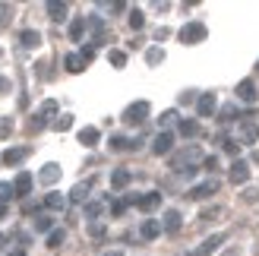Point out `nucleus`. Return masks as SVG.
<instances>
[{"label":"nucleus","instance_id":"f257e3e1","mask_svg":"<svg viewBox=\"0 0 259 256\" xmlns=\"http://www.w3.org/2000/svg\"><path fill=\"white\" fill-rule=\"evenodd\" d=\"M196 161H205L202 152H199V146H187L180 155L171 158V168H174L177 174H193V171H196Z\"/></svg>","mask_w":259,"mask_h":256},{"label":"nucleus","instance_id":"f03ea898","mask_svg":"<svg viewBox=\"0 0 259 256\" xmlns=\"http://www.w3.org/2000/svg\"><path fill=\"white\" fill-rule=\"evenodd\" d=\"M149 101H133V105H126V111L120 114V120L130 123V126H139V123H146L149 120Z\"/></svg>","mask_w":259,"mask_h":256},{"label":"nucleus","instance_id":"7ed1b4c3","mask_svg":"<svg viewBox=\"0 0 259 256\" xmlns=\"http://www.w3.org/2000/svg\"><path fill=\"white\" fill-rule=\"evenodd\" d=\"M177 35H180V41H184V45H199V41H205V35H209V32H205L202 22H187Z\"/></svg>","mask_w":259,"mask_h":256},{"label":"nucleus","instance_id":"20e7f679","mask_svg":"<svg viewBox=\"0 0 259 256\" xmlns=\"http://www.w3.org/2000/svg\"><path fill=\"white\" fill-rule=\"evenodd\" d=\"M171 149H174V133L171 130H161L158 136L152 139V152H155V155H167Z\"/></svg>","mask_w":259,"mask_h":256},{"label":"nucleus","instance_id":"39448f33","mask_svg":"<svg viewBox=\"0 0 259 256\" xmlns=\"http://www.w3.org/2000/svg\"><path fill=\"white\" fill-rule=\"evenodd\" d=\"M228 181L237 184V187H243V184L250 181V164L247 161H234V164H231V171H228Z\"/></svg>","mask_w":259,"mask_h":256},{"label":"nucleus","instance_id":"423d86ee","mask_svg":"<svg viewBox=\"0 0 259 256\" xmlns=\"http://www.w3.org/2000/svg\"><path fill=\"white\" fill-rule=\"evenodd\" d=\"M222 244H225V234H212V237H205V240H202V244H199L196 250H193L190 256H212V253H215L218 247H222Z\"/></svg>","mask_w":259,"mask_h":256},{"label":"nucleus","instance_id":"0eeeda50","mask_svg":"<svg viewBox=\"0 0 259 256\" xmlns=\"http://www.w3.org/2000/svg\"><path fill=\"white\" fill-rule=\"evenodd\" d=\"M60 164H54V161H51V164H45V168L41 171H38V184H45V187H54L57 181H60Z\"/></svg>","mask_w":259,"mask_h":256},{"label":"nucleus","instance_id":"6e6552de","mask_svg":"<svg viewBox=\"0 0 259 256\" xmlns=\"http://www.w3.org/2000/svg\"><path fill=\"white\" fill-rule=\"evenodd\" d=\"M212 193H218V181H202V184L193 187L187 196H190V199H209Z\"/></svg>","mask_w":259,"mask_h":256},{"label":"nucleus","instance_id":"1a4fd4ad","mask_svg":"<svg viewBox=\"0 0 259 256\" xmlns=\"http://www.w3.org/2000/svg\"><path fill=\"white\" fill-rule=\"evenodd\" d=\"M215 105H218L215 95H212V92H202V95L196 98V111H199V117H212V114H215Z\"/></svg>","mask_w":259,"mask_h":256},{"label":"nucleus","instance_id":"9d476101","mask_svg":"<svg viewBox=\"0 0 259 256\" xmlns=\"http://www.w3.org/2000/svg\"><path fill=\"white\" fill-rule=\"evenodd\" d=\"M29 146H16V149H7L4 152V155H0V161H4V164H19V161H25V158H29Z\"/></svg>","mask_w":259,"mask_h":256},{"label":"nucleus","instance_id":"9b49d317","mask_svg":"<svg viewBox=\"0 0 259 256\" xmlns=\"http://www.w3.org/2000/svg\"><path fill=\"white\" fill-rule=\"evenodd\" d=\"M234 92H237V98H240V101L253 105V101H256V82H253V79H240Z\"/></svg>","mask_w":259,"mask_h":256},{"label":"nucleus","instance_id":"f8f14e48","mask_svg":"<svg viewBox=\"0 0 259 256\" xmlns=\"http://www.w3.org/2000/svg\"><path fill=\"white\" fill-rule=\"evenodd\" d=\"M161 231H164V228H161V222H155V219H146V222H142V228H139L142 240H155V237H158Z\"/></svg>","mask_w":259,"mask_h":256},{"label":"nucleus","instance_id":"ddd939ff","mask_svg":"<svg viewBox=\"0 0 259 256\" xmlns=\"http://www.w3.org/2000/svg\"><path fill=\"white\" fill-rule=\"evenodd\" d=\"M136 206H139L142 212H155V209L161 206V193L155 190V193H146V196H139V202H136Z\"/></svg>","mask_w":259,"mask_h":256},{"label":"nucleus","instance_id":"4468645a","mask_svg":"<svg viewBox=\"0 0 259 256\" xmlns=\"http://www.w3.org/2000/svg\"><path fill=\"white\" fill-rule=\"evenodd\" d=\"M13 190H16V196H29V190H32V174H29V171L16 174V181H13Z\"/></svg>","mask_w":259,"mask_h":256},{"label":"nucleus","instance_id":"2eb2a0df","mask_svg":"<svg viewBox=\"0 0 259 256\" xmlns=\"http://www.w3.org/2000/svg\"><path fill=\"white\" fill-rule=\"evenodd\" d=\"M85 29H89V22H85V16H76V19H70V41H82V35H85Z\"/></svg>","mask_w":259,"mask_h":256},{"label":"nucleus","instance_id":"dca6fc26","mask_svg":"<svg viewBox=\"0 0 259 256\" xmlns=\"http://www.w3.org/2000/svg\"><path fill=\"white\" fill-rule=\"evenodd\" d=\"M98 139H101V133H98V126H82V130H79V143H82L85 149H92V146H98Z\"/></svg>","mask_w":259,"mask_h":256},{"label":"nucleus","instance_id":"f3484780","mask_svg":"<svg viewBox=\"0 0 259 256\" xmlns=\"http://www.w3.org/2000/svg\"><path fill=\"white\" fill-rule=\"evenodd\" d=\"M48 16L54 22H63V19H67V4H63V0H51V4H48Z\"/></svg>","mask_w":259,"mask_h":256},{"label":"nucleus","instance_id":"a211bd4d","mask_svg":"<svg viewBox=\"0 0 259 256\" xmlns=\"http://www.w3.org/2000/svg\"><path fill=\"white\" fill-rule=\"evenodd\" d=\"M89 190H92V181L76 184V187L70 190V202H85V199H89Z\"/></svg>","mask_w":259,"mask_h":256},{"label":"nucleus","instance_id":"6ab92c4d","mask_svg":"<svg viewBox=\"0 0 259 256\" xmlns=\"http://www.w3.org/2000/svg\"><path fill=\"white\" fill-rule=\"evenodd\" d=\"M161 228L167 234H174V231H180V212L177 209H171V212H164V222H161Z\"/></svg>","mask_w":259,"mask_h":256},{"label":"nucleus","instance_id":"aec40b11","mask_svg":"<svg viewBox=\"0 0 259 256\" xmlns=\"http://www.w3.org/2000/svg\"><path fill=\"white\" fill-rule=\"evenodd\" d=\"M19 41H22V48H38L41 45V32L25 29V32H19Z\"/></svg>","mask_w":259,"mask_h":256},{"label":"nucleus","instance_id":"412c9836","mask_svg":"<svg viewBox=\"0 0 259 256\" xmlns=\"http://www.w3.org/2000/svg\"><path fill=\"white\" fill-rule=\"evenodd\" d=\"M63 67H67V73H82L85 70V60L79 54H67V57H63Z\"/></svg>","mask_w":259,"mask_h":256},{"label":"nucleus","instance_id":"4be33fe9","mask_svg":"<svg viewBox=\"0 0 259 256\" xmlns=\"http://www.w3.org/2000/svg\"><path fill=\"white\" fill-rule=\"evenodd\" d=\"M126 184H130V171H126V168H117V171L111 174V187H114V190H123Z\"/></svg>","mask_w":259,"mask_h":256},{"label":"nucleus","instance_id":"5701e85b","mask_svg":"<svg viewBox=\"0 0 259 256\" xmlns=\"http://www.w3.org/2000/svg\"><path fill=\"white\" fill-rule=\"evenodd\" d=\"M45 206H48V209H54V212H60V209H67V196H60V193H48V196H45Z\"/></svg>","mask_w":259,"mask_h":256},{"label":"nucleus","instance_id":"b1692460","mask_svg":"<svg viewBox=\"0 0 259 256\" xmlns=\"http://www.w3.org/2000/svg\"><path fill=\"white\" fill-rule=\"evenodd\" d=\"M240 136H243V143H247V146H253V143H256V136H259L256 123H253V120H247V123L240 126Z\"/></svg>","mask_w":259,"mask_h":256},{"label":"nucleus","instance_id":"393cba45","mask_svg":"<svg viewBox=\"0 0 259 256\" xmlns=\"http://www.w3.org/2000/svg\"><path fill=\"white\" fill-rule=\"evenodd\" d=\"M63 240H67V231H63V228H54V231L48 234V247H51V250H57Z\"/></svg>","mask_w":259,"mask_h":256},{"label":"nucleus","instance_id":"a878e982","mask_svg":"<svg viewBox=\"0 0 259 256\" xmlns=\"http://www.w3.org/2000/svg\"><path fill=\"white\" fill-rule=\"evenodd\" d=\"M180 136H190V139H193V136H199V123L184 117V120H180Z\"/></svg>","mask_w":259,"mask_h":256},{"label":"nucleus","instance_id":"bb28decb","mask_svg":"<svg viewBox=\"0 0 259 256\" xmlns=\"http://www.w3.org/2000/svg\"><path fill=\"white\" fill-rule=\"evenodd\" d=\"M142 25H146V16H142V10H130V29H142Z\"/></svg>","mask_w":259,"mask_h":256},{"label":"nucleus","instance_id":"cd10ccee","mask_svg":"<svg viewBox=\"0 0 259 256\" xmlns=\"http://www.w3.org/2000/svg\"><path fill=\"white\" fill-rule=\"evenodd\" d=\"M146 60L152 63V67H158V63L164 60V51H161V48H149V51H146Z\"/></svg>","mask_w":259,"mask_h":256},{"label":"nucleus","instance_id":"c85d7f7f","mask_svg":"<svg viewBox=\"0 0 259 256\" xmlns=\"http://www.w3.org/2000/svg\"><path fill=\"white\" fill-rule=\"evenodd\" d=\"M16 196V190H13V184H0V206H7V202Z\"/></svg>","mask_w":259,"mask_h":256},{"label":"nucleus","instance_id":"c756f323","mask_svg":"<svg viewBox=\"0 0 259 256\" xmlns=\"http://www.w3.org/2000/svg\"><path fill=\"white\" fill-rule=\"evenodd\" d=\"M108 60H111L117 70H120V67H126V54H123V51H117V48H114L111 54H108Z\"/></svg>","mask_w":259,"mask_h":256},{"label":"nucleus","instance_id":"7c9ffc66","mask_svg":"<svg viewBox=\"0 0 259 256\" xmlns=\"http://www.w3.org/2000/svg\"><path fill=\"white\" fill-rule=\"evenodd\" d=\"M130 143H133V139H126V136H117V133L111 136V149H114V152H120V149H130Z\"/></svg>","mask_w":259,"mask_h":256},{"label":"nucleus","instance_id":"2f4dec72","mask_svg":"<svg viewBox=\"0 0 259 256\" xmlns=\"http://www.w3.org/2000/svg\"><path fill=\"white\" fill-rule=\"evenodd\" d=\"M70 126H73V117H70V114H63V117L54 120V130H57V133H67Z\"/></svg>","mask_w":259,"mask_h":256},{"label":"nucleus","instance_id":"473e14b6","mask_svg":"<svg viewBox=\"0 0 259 256\" xmlns=\"http://www.w3.org/2000/svg\"><path fill=\"white\" fill-rule=\"evenodd\" d=\"M98 215H101V202H85V219L95 222Z\"/></svg>","mask_w":259,"mask_h":256},{"label":"nucleus","instance_id":"72a5a7b5","mask_svg":"<svg viewBox=\"0 0 259 256\" xmlns=\"http://www.w3.org/2000/svg\"><path fill=\"white\" fill-rule=\"evenodd\" d=\"M218 215H222V206H209V209H202L199 222H212V219H218Z\"/></svg>","mask_w":259,"mask_h":256},{"label":"nucleus","instance_id":"f704fd0d","mask_svg":"<svg viewBox=\"0 0 259 256\" xmlns=\"http://www.w3.org/2000/svg\"><path fill=\"white\" fill-rule=\"evenodd\" d=\"M158 123H161V130H167L171 123H177V111H164L161 117H158Z\"/></svg>","mask_w":259,"mask_h":256},{"label":"nucleus","instance_id":"c9c22d12","mask_svg":"<svg viewBox=\"0 0 259 256\" xmlns=\"http://www.w3.org/2000/svg\"><path fill=\"white\" fill-rule=\"evenodd\" d=\"M234 117H237V108H234V105H225V108H222V117H218V120H222V123H231Z\"/></svg>","mask_w":259,"mask_h":256},{"label":"nucleus","instance_id":"e433bc0d","mask_svg":"<svg viewBox=\"0 0 259 256\" xmlns=\"http://www.w3.org/2000/svg\"><path fill=\"white\" fill-rule=\"evenodd\" d=\"M130 202H139V199H136V196H130V199H120V202H114V206H111V212H114V215H123Z\"/></svg>","mask_w":259,"mask_h":256},{"label":"nucleus","instance_id":"4c0bfd02","mask_svg":"<svg viewBox=\"0 0 259 256\" xmlns=\"http://www.w3.org/2000/svg\"><path fill=\"white\" fill-rule=\"evenodd\" d=\"M13 133V117H0V139H7Z\"/></svg>","mask_w":259,"mask_h":256},{"label":"nucleus","instance_id":"58836bf2","mask_svg":"<svg viewBox=\"0 0 259 256\" xmlns=\"http://www.w3.org/2000/svg\"><path fill=\"white\" fill-rule=\"evenodd\" d=\"M240 199H243V202H256V199H259V190H256V187H247V190L240 193Z\"/></svg>","mask_w":259,"mask_h":256},{"label":"nucleus","instance_id":"ea45409f","mask_svg":"<svg viewBox=\"0 0 259 256\" xmlns=\"http://www.w3.org/2000/svg\"><path fill=\"white\" fill-rule=\"evenodd\" d=\"M35 228H38V231H48V234H51V219H48V215H38V219H35Z\"/></svg>","mask_w":259,"mask_h":256},{"label":"nucleus","instance_id":"a19ab883","mask_svg":"<svg viewBox=\"0 0 259 256\" xmlns=\"http://www.w3.org/2000/svg\"><path fill=\"white\" fill-rule=\"evenodd\" d=\"M79 57H82L85 63H92V60H95V45H85V48L79 51Z\"/></svg>","mask_w":259,"mask_h":256},{"label":"nucleus","instance_id":"79ce46f5","mask_svg":"<svg viewBox=\"0 0 259 256\" xmlns=\"http://www.w3.org/2000/svg\"><path fill=\"white\" fill-rule=\"evenodd\" d=\"M10 13H13L10 4H0V25H7V22H10Z\"/></svg>","mask_w":259,"mask_h":256},{"label":"nucleus","instance_id":"37998d69","mask_svg":"<svg viewBox=\"0 0 259 256\" xmlns=\"http://www.w3.org/2000/svg\"><path fill=\"white\" fill-rule=\"evenodd\" d=\"M218 143H225V152H228V155H237V143H231V139H218Z\"/></svg>","mask_w":259,"mask_h":256},{"label":"nucleus","instance_id":"c03bdc74","mask_svg":"<svg viewBox=\"0 0 259 256\" xmlns=\"http://www.w3.org/2000/svg\"><path fill=\"white\" fill-rule=\"evenodd\" d=\"M202 168H205V171H218V158H215V155H209V158L202 161Z\"/></svg>","mask_w":259,"mask_h":256},{"label":"nucleus","instance_id":"a18cd8bd","mask_svg":"<svg viewBox=\"0 0 259 256\" xmlns=\"http://www.w3.org/2000/svg\"><path fill=\"white\" fill-rule=\"evenodd\" d=\"M89 234H92V237H105V225H92V228H89Z\"/></svg>","mask_w":259,"mask_h":256},{"label":"nucleus","instance_id":"49530a36","mask_svg":"<svg viewBox=\"0 0 259 256\" xmlns=\"http://www.w3.org/2000/svg\"><path fill=\"white\" fill-rule=\"evenodd\" d=\"M167 35H171V32H167V29H164V25H161V29H158V32H155V41H164V38H167Z\"/></svg>","mask_w":259,"mask_h":256},{"label":"nucleus","instance_id":"de8ad7c7","mask_svg":"<svg viewBox=\"0 0 259 256\" xmlns=\"http://www.w3.org/2000/svg\"><path fill=\"white\" fill-rule=\"evenodd\" d=\"M7 256H25V250H22V247H19V250H10Z\"/></svg>","mask_w":259,"mask_h":256},{"label":"nucleus","instance_id":"09e8293b","mask_svg":"<svg viewBox=\"0 0 259 256\" xmlns=\"http://www.w3.org/2000/svg\"><path fill=\"white\" fill-rule=\"evenodd\" d=\"M105 256H123V250H108Z\"/></svg>","mask_w":259,"mask_h":256},{"label":"nucleus","instance_id":"8fccbe9b","mask_svg":"<svg viewBox=\"0 0 259 256\" xmlns=\"http://www.w3.org/2000/svg\"><path fill=\"white\" fill-rule=\"evenodd\" d=\"M4 215H7V206H0V219H4Z\"/></svg>","mask_w":259,"mask_h":256},{"label":"nucleus","instance_id":"3c124183","mask_svg":"<svg viewBox=\"0 0 259 256\" xmlns=\"http://www.w3.org/2000/svg\"><path fill=\"white\" fill-rule=\"evenodd\" d=\"M256 73H259V60H256Z\"/></svg>","mask_w":259,"mask_h":256}]
</instances>
